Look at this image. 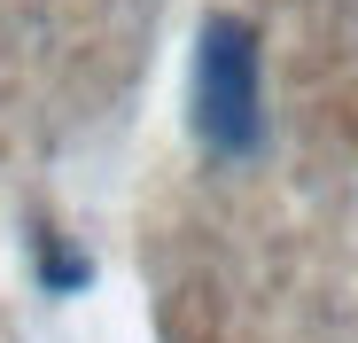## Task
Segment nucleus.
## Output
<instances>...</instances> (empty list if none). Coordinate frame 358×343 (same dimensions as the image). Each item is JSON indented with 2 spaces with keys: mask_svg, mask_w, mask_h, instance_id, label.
<instances>
[{
  "mask_svg": "<svg viewBox=\"0 0 358 343\" xmlns=\"http://www.w3.org/2000/svg\"><path fill=\"white\" fill-rule=\"evenodd\" d=\"M195 141L226 164L265 148V55L242 16H210L195 39Z\"/></svg>",
  "mask_w": 358,
  "mask_h": 343,
  "instance_id": "nucleus-1",
  "label": "nucleus"
},
{
  "mask_svg": "<svg viewBox=\"0 0 358 343\" xmlns=\"http://www.w3.org/2000/svg\"><path fill=\"white\" fill-rule=\"evenodd\" d=\"M86 281H94V258L86 250H71L63 234H39V289L47 297H78Z\"/></svg>",
  "mask_w": 358,
  "mask_h": 343,
  "instance_id": "nucleus-2",
  "label": "nucleus"
}]
</instances>
